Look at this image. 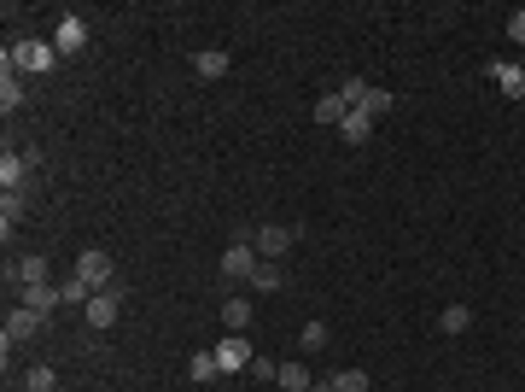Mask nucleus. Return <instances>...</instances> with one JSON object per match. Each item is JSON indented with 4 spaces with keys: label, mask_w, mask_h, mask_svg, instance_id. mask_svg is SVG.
<instances>
[{
    "label": "nucleus",
    "mask_w": 525,
    "mask_h": 392,
    "mask_svg": "<svg viewBox=\"0 0 525 392\" xmlns=\"http://www.w3.org/2000/svg\"><path fill=\"white\" fill-rule=\"evenodd\" d=\"M6 65L18 70V77H47V70L59 65V47L53 42H35V35H18V42L6 47Z\"/></svg>",
    "instance_id": "nucleus-1"
},
{
    "label": "nucleus",
    "mask_w": 525,
    "mask_h": 392,
    "mask_svg": "<svg viewBox=\"0 0 525 392\" xmlns=\"http://www.w3.org/2000/svg\"><path fill=\"white\" fill-rule=\"evenodd\" d=\"M252 247H257V258H286V252L298 247V223H262V229H252Z\"/></svg>",
    "instance_id": "nucleus-2"
},
{
    "label": "nucleus",
    "mask_w": 525,
    "mask_h": 392,
    "mask_svg": "<svg viewBox=\"0 0 525 392\" xmlns=\"http://www.w3.org/2000/svg\"><path fill=\"white\" fill-rule=\"evenodd\" d=\"M77 275L88 281L94 293H106L111 281H117V264H111V252H99V247H88V252H77Z\"/></svg>",
    "instance_id": "nucleus-3"
},
{
    "label": "nucleus",
    "mask_w": 525,
    "mask_h": 392,
    "mask_svg": "<svg viewBox=\"0 0 525 392\" xmlns=\"http://www.w3.org/2000/svg\"><path fill=\"white\" fill-rule=\"evenodd\" d=\"M257 264H262V258H257L252 235H240L228 252H222V275H228V281H252V275H257Z\"/></svg>",
    "instance_id": "nucleus-4"
},
{
    "label": "nucleus",
    "mask_w": 525,
    "mask_h": 392,
    "mask_svg": "<svg viewBox=\"0 0 525 392\" xmlns=\"http://www.w3.org/2000/svg\"><path fill=\"white\" fill-rule=\"evenodd\" d=\"M47 275H53V264H47L41 252H30V258H18V264L6 258V287H12V293H23V287H41Z\"/></svg>",
    "instance_id": "nucleus-5"
},
{
    "label": "nucleus",
    "mask_w": 525,
    "mask_h": 392,
    "mask_svg": "<svg viewBox=\"0 0 525 392\" xmlns=\"http://www.w3.org/2000/svg\"><path fill=\"white\" fill-rule=\"evenodd\" d=\"M47 322H53V316L30 311V304H12V316H6V334H0V340H6V346H23V340H35Z\"/></svg>",
    "instance_id": "nucleus-6"
},
{
    "label": "nucleus",
    "mask_w": 525,
    "mask_h": 392,
    "mask_svg": "<svg viewBox=\"0 0 525 392\" xmlns=\"http://www.w3.org/2000/svg\"><path fill=\"white\" fill-rule=\"evenodd\" d=\"M82 316H88V328H94V334H106V328H117V316H123V293H117V287L94 293Z\"/></svg>",
    "instance_id": "nucleus-7"
},
{
    "label": "nucleus",
    "mask_w": 525,
    "mask_h": 392,
    "mask_svg": "<svg viewBox=\"0 0 525 392\" xmlns=\"http://www.w3.org/2000/svg\"><path fill=\"white\" fill-rule=\"evenodd\" d=\"M484 77H491L496 89L508 94V100H525V65H508V59H491V65H484Z\"/></svg>",
    "instance_id": "nucleus-8"
},
{
    "label": "nucleus",
    "mask_w": 525,
    "mask_h": 392,
    "mask_svg": "<svg viewBox=\"0 0 525 392\" xmlns=\"http://www.w3.org/2000/svg\"><path fill=\"white\" fill-rule=\"evenodd\" d=\"M210 351H216L222 375H240V369H252V346H245V334H228L222 346H210Z\"/></svg>",
    "instance_id": "nucleus-9"
},
{
    "label": "nucleus",
    "mask_w": 525,
    "mask_h": 392,
    "mask_svg": "<svg viewBox=\"0 0 525 392\" xmlns=\"http://www.w3.org/2000/svg\"><path fill=\"white\" fill-rule=\"evenodd\" d=\"M53 47H59V59H70V53H82V47H88V23L77 18V12H65V18H59Z\"/></svg>",
    "instance_id": "nucleus-10"
},
{
    "label": "nucleus",
    "mask_w": 525,
    "mask_h": 392,
    "mask_svg": "<svg viewBox=\"0 0 525 392\" xmlns=\"http://www.w3.org/2000/svg\"><path fill=\"white\" fill-rule=\"evenodd\" d=\"M18 304H30V311H41V316L65 311V299H59V287H53V281H41V287H23V293H18Z\"/></svg>",
    "instance_id": "nucleus-11"
},
{
    "label": "nucleus",
    "mask_w": 525,
    "mask_h": 392,
    "mask_svg": "<svg viewBox=\"0 0 525 392\" xmlns=\"http://www.w3.org/2000/svg\"><path fill=\"white\" fill-rule=\"evenodd\" d=\"M30 164H35L30 153H6V158H0V188L18 193V188H23V176H30Z\"/></svg>",
    "instance_id": "nucleus-12"
},
{
    "label": "nucleus",
    "mask_w": 525,
    "mask_h": 392,
    "mask_svg": "<svg viewBox=\"0 0 525 392\" xmlns=\"http://www.w3.org/2000/svg\"><path fill=\"white\" fill-rule=\"evenodd\" d=\"M23 106V77L12 65H0V112H18Z\"/></svg>",
    "instance_id": "nucleus-13"
},
{
    "label": "nucleus",
    "mask_w": 525,
    "mask_h": 392,
    "mask_svg": "<svg viewBox=\"0 0 525 392\" xmlns=\"http://www.w3.org/2000/svg\"><path fill=\"white\" fill-rule=\"evenodd\" d=\"M228 65H234V59H228V53H222V47H205V53H198V59H193V70H198V77H205V82H216V77H228Z\"/></svg>",
    "instance_id": "nucleus-14"
},
{
    "label": "nucleus",
    "mask_w": 525,
    "mask_h": 392,
    "mask_svg": "<svg viewBox=\"0 0 525 392\" xmlns=\"http://www.w3.org/2000/svg\"><path fill=\"white\" fill-rule=\"evenodd\" d=\"M222 322H228V334H245L252 328V299H222Z\"/></svg>",
    "instance_id": "nucleus-15"
},
{
    "label": "nucleus",
    "mask_w": 525,
    "mask_h": 392,
    "mask_svg": "<svg viewBox=\"0 0 525 392\" xmlns=\"http://www.w3.org/2000/svg\"><path fill=\"white\" fill-rule=\"evenodd\" d=\"M339 135L350 146H368V135H373V117L368 112H345V124H339Z\"/></svg>",
    "instance_id": "nucleus-16"
},
{
    "label": "nucleus",
    "mask_w": 525,
    "mask_h": 392,
    "mask_svg": "<svg viewBox=\"0 0 525 392\" xmlns=\"http://www.w3.org/2000/svg\"><path fill=\"white\" fill-rule=\"evenodd\" d=\"M187 375H193V381H198V387H205V381H216V375H222V363H216V351H193V363H187Z\"/></svg>",
    "instance_id": "nucleus-17"
},
{
    "label": "nucleus",
    "mask_w": 525,
    "mask_h": 392,
    "mask_svg": "<svg viewBox=\"0 0 525 392\" xmlns=\"http://www.w3.org/2000/svg\"><path fill=\"white\" fill-rule=\"evenodd\" d=\"M438 328H444V334H467V328H473V311H467V304H444Z\"/></svg>",
    "instance_id": "nucleus-18"
},
{
    "label": "nucleus",
    "mask_w": 525,
    "mask_h": 392,
    "mask_svg": "<svg viewBox=\"0 0 525 392\" xmlns=\"http://www.w3.org/2000/svg\"><path fill=\"white\" fill-rule=\"evenodd\" d=\"M345 112H350V106L339 100V94H321V100H316V112H309V117H316V124H345Z\"/></svg>",
    "instance_id": "nucleus-19"
},
{
    "label": "nucleus",
    "mask_w": 525,
    "mask_h": 392,
    "mask_svg": "<svg viewBox=\"0 0 525 392\" xmlns=\"http://www.w3.org/2000/svg\"><path fill=\"white\" fill-rule=\"evenodd\" d=\"M23 223V193H6V200H0V235L12 240V229Z\"/></svg>",
    "instance_id": "nucleus-20"
},
{
    "label": "nucleus",
    "mask_w": 525,
    "mask_h": 392,
    "mask_svg": "<svg viewBox=\"0 0 525 392\" xmlns=\"http://www.w3.org/2000/svg\"><path fill=\"white\" fill-rule=\"evenodd\" d=\"M23 392H59V375L47 363H35V369H23Z\"/></svg>",
    "instance_id": "nucleus-21"
},
{
    "label": "nucleus",
    "mask_w": 525,
    "mask_h": 392,
    "mask_svg": "<svg viewBox=\"0 0 525 392\" xmlns=\"http://www.w3.org/2000/svg\"><path fill=\"white\" fill-rule=\"evenodd\" d=\"M368 89H373V82H368V77H345V82H339V100L350 106V112H356V106H362V100H368Z\"/></svg>",
    "instance_id": "nucleus-22"
},
{
    "label": "nucleus",
    "mask_w": 525,
    "mask_h": 392,
    "mask_svg": "<svg viewBox=\"0 0 525 392\" xmlns=\"http://www.w3.org/2000/svg\"><path fill=\"white\" fill-rule=\"evenodd\" d=\"M59 299H65V304H82V311H88V299H94V287H88L82 275H70V281H59Z\"/></svg>",
    "instance_id": "nucleus-23"
},
{
    "label": "nucleus",
    "mask_w": 525,
    "mask_h": 392,
    "mask_svg": "<svg viewBox=\"0 0 525 392\" xmlns=\"http://www.w3.org/2000/svg\"><path fill=\"white\" fill-rule=\"evenodd\" d=\"M281 387H286V392H309L316 381H309V369H304V363H281Z\"/></svg>",
    "instance_id": "nucleus-24"
},
{
    "label": "nucleus",
    "mask_w": 525,
    "mask_h": 392,
    "mask_svg": "<svg viewBox=\"0 0 525 392\" xmlns=\"http://www.w3.org/2000/svg\"><path fill=\"white\" fill-rule=\"evenodd\" d=\"M356 112H368V117H385V112H391V89H380V82H373V89H368V100H362Z\"/></svg>",
    "instance_id": "nucleus-25"
},
{
    "label": "nucleus",
    "mask_w": 525,
    "mask_h": 392,
    "mask_svg": "<svg viewBox=\"0 0 525 392\" xmlns=\"http://www.w3.org/2000/svg\"><path fill=\"white\" fill-rule=\"evenodd\" d=\"M373 381H368V369H339L333 375V392H368Z\"/></svg>",
    "instance_id": "nucleus-26"
},
{
    "label": "nucleus",
    "mask_w": 525,
    "mask_h": 392,
    "mask_svg": "<svg viewBox=\"0 0 525 392\" xmlns=\"http://www.w3.org/2000/svg\"><path fill=\"white\" fill-rule=\"evenodd\" d=\"M252 287H257V293H274V287H281V264L262 258V264H257V275H252Z\"/></svg>",
    "instance_id": "nucleus-27"
},
{
    "label": "nucleus",
    "mask_w": 525,
    "mask_h": 392,
    "mask_svg": "<svg viewBox=\"0 0 525 392\" xmlns=\"http://www.w3.org/2000/svg\"><path fill=\"white\" fill-rule=\"evenodd\" d=\"M327 346V322H304V351H321Z\"/></svg>",
    "instance_id": "nucleus-28"
},
{
    "label": "nucleus",
    "mask_w": 525,
    "mask_h": 392,
    "mask_svg": "<svg viewBox=\"0 0 525 392\" xmlns=\"http://www.w3.org/2000/svg\"><path fill=\"white\" fill-rule=\"evenodd\" d=\"M252 375H257V381H281V363H274V358H252Z\"/></svg>",
    "instance_id": "nucleus-29"
},
{
    "label": "nucleus",
    "mask_w": 525,
    "mask_h": 392,
    "mask_svg": "<svg viewBox=\"0 0 525 392\" xmlns=\"http://www.w3.org/2000/svg\"><path fill=\"white\" fill-rule=\"evenodd\" d=\"M508 35H514V42H525V6L514 12V18H508Z\"/></svg>",
    "instance_id": "nucleus-30"
},
{
    "label": "nucleus",
    "mask_w": 525,
    "mask_h": 392,
    "mask_svg": "<svg viewBox=\"0 0 525 392\" xmlns=\"http://www.w3.org/2000/svg\"><path fill=\"white\" fill-rule=\"evenodd\" d=\"M309 392H333V375H327V381H316V387H309Z\"/></svg>",
    "instance_id": "nucleus-31"
}]
</instances>
